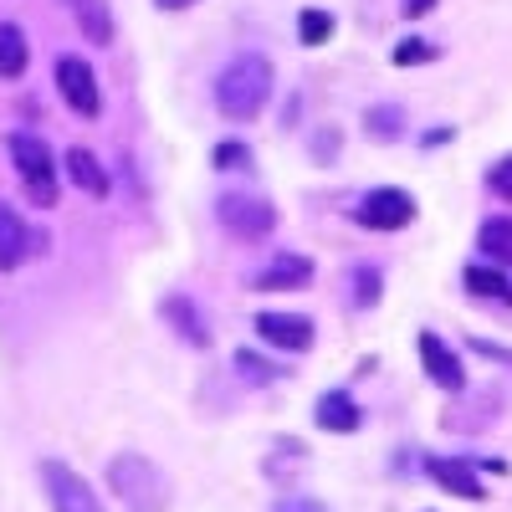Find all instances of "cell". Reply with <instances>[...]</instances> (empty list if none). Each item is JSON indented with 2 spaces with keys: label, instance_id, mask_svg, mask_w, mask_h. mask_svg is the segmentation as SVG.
<instances>
[{
  "label": "cell",
  "instance_id": "6da1fadb",
  "mask_svg": "<svg viewBox=\"0 0 512 512\" xmlns=\"http://www.w3.org/2000/svg\"><path fill=\"white\" fill-rule=\"evenodd\" d=\"M272 103V62L262 52H241L216 72V108L236 123L256 118Z\"/></svg>",
  "mask_w": 512,
  "mask_h": 512
},
{
  "label": "cell",
  "instance_id": "7a4b0ae2",
  "mask_svg": "<svg viewBox=\"0 0 512 512\" xmlns=\"http://www.w3.org/2000/svg\"><path fill=\"white\" fill-rule=\"evenodd\" d=\"M108 487H113V497L128 512H164L169 497H175V492H169V477L159 472L149 456H139V451H123V456L108 461Z\"/></svg>",
  "mask_w": 512,
  "mask_h": 512
},
{
  "label": "cell",
  "instance_id": "3957f363",
  "mask_svg": "<svg viewBox=\"0 0 512 512\" xmlns=\"http://www.w3.org/2000/svg\"><path fill=\"white\" fill-rule=\"evenodd\" d=\"M6 149H11V164H16V175L26 185V200L41 205V210H52L62 185H57V159H52L47 139H41V134H11Z\"/></svg>",
  "mask_w": 512,
  "mask_h": 512
},
{
  "label": "cell",
  "instance_id": "277c9868",
  "mask_svg": "<svg viewBox=\"0 0 512 512\" xmlns=\"http://www.w3.org/2000/svg\"><path fill=\"white\" fill-rule=\"evenodd\" d=\"M216 221L236 236V241H267L277 231V205L267 195H241V190H226L216 200Z\"/></svg>",
  "mask_w": 512,
  "mask_h": 512
},
{
  "label": "cell",
  "instance_id": "5b68a950",
  "mask_svg": "<svg viewBox=\"0 0 512 512\" xmlns=\"http://www.w3.org/2000/svg\"><path fill=\"white\" fill-rule=\"evenodd\" d=\"M41 487H47V502L52 512H103V497L93 492L88 477H77L67 461L47 456L41 461Z\"/></svg>",
  "mask_w": 512,
  "mask_h": 512
},
{
  "label": "cell",
  "instance_id": "8992f818",
  "mask_svg": "<svg viewBox=\"0 0 512 512\" xmlns=\"http://www.w3.org/2000/svg\"><path fill=\"white\" fill-rule=\"evenodd\" d=\"M359 226H369V231H405L410 221H415V200L405 195V190H395V185H384V190H369L364 200H359Z\"/></svg>",
  "mask_w": 512,
  "mask_h": 512
},
{
  "label": "cell",
  "instance_id": "52a82bcc",
  "mask_svg": "<svg viewBox=\"0 0 512 512\" xmlns=\"http://www.w3.org/2000/svg\"><path fill=\"white\" fill-rule=\"evenodd\" d=\"M57 88H62V103L82 118H98L103 113V93H98V72L82 62V57H62L57 62Z\"/></svg>",
  "mask_w": 512,
  "mask_h": 512
},
{
  "label": "cell",
  "instance_id": "ba28073f",
  "mask_svg": "<svg viewBox=\"0 0 512 512\" xmlns=\"http://www.w3.org/2000/svg\"><path fill=\"white\" fill-rule=\"evenodd\" d=\"M256 333L267 338L272 349H287V354H303V349H313V318H303V313H256Z\"/></svg>",
  "mask_w": 512,
  "mask_h": 512
},
{
  "label": "cell",
  "instance_id": "9c48e42d",
  "mask_svg": "<svg viewBox=\"0 0 512 512\" xmlns=\"http://www.w3.org/2000/svg\"><path fill=\"white\" fill-rule=\"evenodd\" d=\"M415 349H420V364H425V374H431V379L441 384V390H466V369H461V359L446 349V338H441V333L420 328Z\"/></svg>",
  "mask_w": 512,
  "mask_h": 512
},
{
  "label": "cell",
  "instance_id": "30bf717a",
  "mask_svg": "<svg viewBox=\"0 0 512 512\" xmlns=\"http://www.w3.org/2000/svg\"><path fill=\"white\" fill-rule=\"evenodd\" d=\"M425 472H431L446 492L466 497V502H487V487H482V477L472 472V461H456V456H425Z\"/></svg>",
  "mask_w": 512,
  "mask_h": 512
},
{
  "label": "cell",
  "instance_id": "8fae6325",
  "mask_svg": "<svg viewBox=\"0 0 512 512\" xmlns=\"http://www.w3.org/2000/svg\"><path fill=\"white\" fill-rule=\"evenodd\" d=\"M303 282H313V262H308V256H297V251H277L262 272H251V287H256V292L303 287Z\"/></svg>",
  "mask_w": 512,
  "mask_h": 512
},
{
  "label": "cell",
  "instance_id": "7c38bea8",
  "mask_svg": "<svg viewBox=\"0 0 512 512\" xmlns=\"http://www.w3.org/2000/svg\"><path fill=\"white\" fill-rule=\"evenodd\" d=\"M159 313H164V323L175 328L190 349H205V344H210V323H205V313L190 303L185 292H169L164 303H159Z\"/></svg>",
  "mask_w": 512,
  "mask_h": 512
},
{
  "label": "cell",
  "instance_id": "4fadbf2b",
  "mask_svg": "<svg viewBox=\"0 0 512 512\" xmlns=\"http://www.w3.org/2000/svg\"><path fill=\"white\" fill-rule=\"evenodd\" d=\"M31 246H41V236H31L26 221L16 216L6 200H0V272H16L31 256Z\"/></svg>",
  "mask_w": 512,
  "mask_h": 512
},
{
  "label": "cell",
  "instance_id": "5bb4252c",
  "mask_svg": "<svg viewBox=\"0 0 512 512\" xmlns=\"http://www.w3.org/2000/svg\"><path fill=\"white\" fill-rule=\"evenodd\" d=\"M313 420H318V431H333V436H349L364 425V410L349 390H328L318 405H313Z\"/></svg>",
  "mask_w": 512,
  "mask_h": 512
},
{
  "label": "cell",
  "instance_id": "9a60e30c",
  "mask_svg": "<svg viewBox=\"0 0 512 512\" xmlns=\"http://www.w3.org/2000/svg\"><path fill=\"white\" fill-rule=\"evenodd\" d=\"M67 180L82 190V195H93V200H103L108 195V169L98 164V154L93 149H67Z\"/></svg>",
  "mask_w": 512,
  "mask_h": 512
},
{
  "label": "cell",
  "instance_id": "2e32d148",
  "mask_svg": "<svg viewBox=\"0 0 512 512\" xmlns=\"http://www.w3.org/2000/svg\"><path fill=\"white\" fill-rule=\"evenodd\" d=\"M31 62V47H26V31L11 26V21H0V77H21Z\"/></svg>",
  "mask_w": 512,
  "mask_h": 512
},
{
  "label": "cell",
  "instance_id": "e0dca14e",
  "mask_svg": "<svg viewBox=\"0 0 512 512\" xmlns=\"http://www.w3.org/2000/svg\"><path fill=\"white\" fill-rule=\"evenodd\" d=\"M72 6H77V26H82V36H88L93 47H108V41H113V16H108L103 0H72Z\"/></svg>",
  "mask_w": 512,
  "mask_h": 512
},
{
  "label": "cell",
  "instance_id": "ac0fdd59",
  "mask_svg": "<svg viewBox=\"0 0 512 512\" xmlns=\"http://www.w3.org/2000/svg\"><path fill=\"white\" fill-rule=\"evenodd\" d=\"M364 128H369L374 144H395V139L405 134V108H400V103H379V108L364 113Z\"/></svg>",
  "mask_w": 512,
  "mask_h": 512
},
{
  "label": "cell",
  "instance_id": "d6986e66",
  "mask_svg": "<svg viewBox=\"0 0 512 512\" xmlns=\"http://www.w3.org/2000/svg\"><path fill=\"white\" fill-rule=\"evenodd\" d=\"M466 292H477V297H502V303H512V287H507V272L502 267H487V262H472L466 267Z\"/></svg>",
  "mask_w": 512,
  "mask_h": 512
},
{
  "label": "cell",
  "instance_id": "ffe728a7",
  "mask_svg": "<svg viewBox=\"0 0 512 512\" xmlns=\"http://www.w3.org/2000/svg\"><path fill=\"white\" fill-rule=\"evenodd\" d=\"M477 246L492 256V262H512V221H487Z\"/></svg>",
  "mask_w": 512,
  "mask_h": 512
},
{
  "label": "cell",
  "instance_id": "44dd1931",
  "mask_svg": "<svg viewBox=\"0 0 512 512\" xmlns=\"http://www.w3.org/2000/svg\"><path fill=\"white\" fill-rule=\"evenodd\" d=\"M436 57H441V47H436V41H425V36H405L400 47L390 52L395 67H420V62H436Z\"/></svg>",
  "mask_w": 512,
  "mask_h": 512
},
{
  "label": "cell",
  "instance_id": "7402d4cb",
  "mask_svg": "<svg viewBox=\"0 0 512 512\" xmlns=\"http://www.w3.org/2000/svg\"><path fill=\"white\" fill-rule=\"evenodd\" d=\"M236 369H241L251 384H272V379H282V369H277L272 359H262L256 349H236Z\"/></svg>",
  "mask_w": 512,
  "mask_h": 512
},
{
  "label": "cell",
  "instance_id": "603a6c76",
  "mask_svg": "<svg viewBox=\"0 0 512 512\" xmlns=\"http://www.w3.org/2000/svg\"><path fill=\"white\" fill-rule=\"evenodd\" d=\"M328 31H333L328 11H303V16H297V36H303V47H323Z\"/></svg>",
  "mask_w": 512,
  "mask_h": 512
},
{
  "label": "cell",
  "instance_id": "cb8c5ba5",
  "mask_svg": "<svg viewBox=\"0 0 512 512\" xmlns=\"http://www.w3.org/2000/svg\"><path fill=\"white\" fill-rule=\"evenodd\" d=\"M384 292V277L374 267H354V308H374Z\"/></svg>",
  "mask_w": 512,
  "mask_h": 512
},
{
  "label": "cell",
  "instance_id": "d4e9b609",
  "mask_svg": "<svg viewBox=\"0 0 512 512\" xmlns=\"http://www.w3.org/2000/svg\"><path fill=\"white\" fill-rule=\"evenodd\" d=\"M210 164L216 169H251V149L246 144H216L210 149Z\"/></svg>",
  "mask_w": 512,
  "mask_h": 512
},
{
  "label": "cell",
  "instance_id": "484cf974",
  "mask_svg": "<svg viewBox=\"0 0 512 512\" xmlns=\"http://www.w3.org/2000/svg\"><path fill=\"white\" fill-rule=\"evenodd\" d=\"M487 185H492V195L512 200V159H497V164L487 169Z\"/></svg>",
  "mask_w": 512,
  "mask_h": 512
},
{
  "label": "cell",
  "instance_id": "4316f807",
  "mask_svg": "<svg viewBox=\"0 0 512 512\" xmlns=\"http://www.w3.org/2000/svg\"><path fill=\"white\" fill-rule=\"evenodd\" d=\"M272 512H328L318 497H303V492H292V497H277V507Z\"/></svg>",
  "mask_w": 512,
  "mask_h": 512
},
{
  "label": "cell",
  "instance_id": "83f0119b",
  "mask_svg": "<svg viewBox=\"0 0 512 512\" xmlns=\"http://www.w3.org/2000/svg\"><path fill=\"white\" fill-rule=\"evenodd\" d=\"M477 354H487V359H502V364H512V349H497V344H482V338H477V344H472Z\"/></svg>",
  "mask_w": 512,
  "mask_h": 512
},
{
  "label": "cell",
  "instance_id": "f1b7e54d",
  "mask_svg": "<svg viewBox=\"0 0 512 512\" xmlns=\"http://www.w3.org/2000/svg\"><path fill=\"white\" fill-rule=\"evenodd\" d=\"M400 11H405V16H425V11H436V0H405Z\"/></svg>",
  "mask_w": 512,
  "mask_h": 512
},
{
  "label": "cell",
  "instance_id": "f546056e",
  "mask_svg": "<svg viewBox=\"0 0 512 512\" xmlns=\"http://www.w3.org/2000/svg\"><path fill=\"white\" fill-rule=\"evenodd\" d=\"M159 11H185V6H195V0H154Z\"/></svg>",
  "mask_w": 512,
  "mask_h": 512
}]
</instances>
